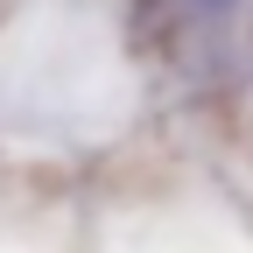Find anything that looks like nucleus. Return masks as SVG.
Masks as SVG:
<instances>
[{"instance_id":"nucleus-1","label":"nucleus","mask_w":253,"mask_h":253,"mask_svg":"<svg viewBox=\"0 0 253 253\" xmlns=\"http://www.w3.org/2000/svg\"><path fill=\"white\" fill-rule=\"evenodd\" d=\"M148 28L190 78H246L253 71V0H141Z\"/></svg>"}]
</instances>
